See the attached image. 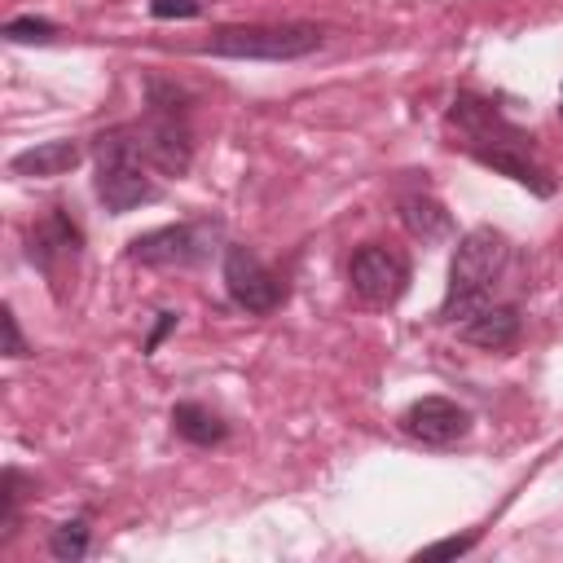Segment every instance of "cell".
Wrapping results in <instances>:
<instances>
[{
  "label": "cell",
  "mask_w": 563,
  "mask_h": 563,
  "mask_svg": "<svg viewBox=\"0 0 563 563\" xmlns=\"http://www.w3.org/2000/svg\"><path fill=\"white\" fill-rule=\"evenodd\" d=\"M449 119L462 128V136H466L462 145H466L484 167H493V172H501V176L528 185V189L541 194V198L554 194L550 172L532 158V136H528L523 128H515L493 101L471 97V92H457Z\"/></svg>",
  "instance_id": "obj_1"
},
{
  "label": "cell",
  "mask_w": 563,
  "mask_h": 563,
  "mask_svg": "<svg viewBox=\"0 0 563 563\" xmlns=\"http://www.w3.org/2000/svg\"><path fill=\"white\" fill-rule=\"evenodd\" d=\"M506 260H510V246H506V238L497 229L479 224V229L462 233V242L453 251V264H449V290H444L440 317L457 325L475 308L493 303V286L506 273Z\"/></svg>",
  "instance_id": "obj_2"
},
{
  "label": "cell",
  "mask_w": 563,
  "mask_h": 563,
  "mask_svg": "<svg viewBox=\"0 0 563 563\" xmlns=\"http://www.w3.org/2000/svg\"><path fill=\"white\" fill-rule=\"evenodd\" d=\"M92 158H97V176H92V189L97 198L106 202V211L123 216L141 202H154L158 198V185L145 176V150H141V136L136 128H110L92 141Z\"/></svg>",
  "instance_id": "obj_3"
},
{
  "label": "cell",
  "mask_w": 563,
  "mask_h": 563,
  "mask_svg": "<svg viewBox=\"0 0 563 563\" xmlns=\"http://www.w3.org/2000/svg\"><path fill=\"white\" fill-rule=\"evenodd\" d=\"M145 158L163 172V176H185L189 158H194V132H189V106L176 88L167 84H150V114L136 128Z\"/></svg>",
  "instance_id": "obj_4"
},
{
  "label": "cell",
  "mask_w": 563,
  "mask_h": 563,
  "mask_svg": "<svg viewBox=\"0 0 563 563\" xmlns=\"http://www.w3.org/2000/svg\"><path fill=\"white\" fill-rule=\"evenodd\" d=\"M321 48V31L312 22H282V26H220L211 35V53L220 57H260V62H290Z\"/></svg>",
  "instance_id": "obj_5"
},
{
  "label": "cell",
  "mask_w": 563,
  "mask_h": 563,
  "mask_svg": "<svg viewBox=\"0 0 563 563\" xmlns=\"http://www.w3.org/2000/svg\"><path fill=\"white\" fill-rule=\"evenodd\" d=\"M220 238V224L211 220H185V224H167V229H150L141 238H132L128 260L136 264H154V268H194L211 255Z\"/></svg>",
  "instance_id": "obj_6"
},
{
  "label": "cell",
  "mask_w": 563,
  "mask_h": 563,
  "mask_svg": "<svg viewBox=\"0 0 563 563\" xmlns=\"http://www.w3.org/2000/svg\"><path fill=\"white\" fill-rule=\"evenodd\" d=\"M347 282H352L356 299H365L374 308H387V303H396L409 290V260L400 251H391V246L365 242V246L352 251Z\"/></svg>",
  "instance_id": "obj_7"
},
{
  "label": "cell",
  "mask_w": 563,
  "mask_h": 563,
  "mask_svg": "<svg viewBox=\"0 0 563 563\" xmlns=\"http://www.w3.org/2000/svg\"><path fill=\"white\" fill-rule=\"evenodd\" d=\"M224 290L251 317H268L286 299V286L277 282V273L246 246H224Z\"/></svg>",
  "instance_id": "obj_8"
},
{
  "label": "cell",
  "mask_w": 563,
  "mask_h": 563,
  "mask_svg": "<svg viewBox=\"0 0 563 563\" xmlns=\"http://www.w3.org/2000/svg\"><path fill=\"white\" fill-rule=\"evenodd\" d=\"M79 251H84V233H79V224H75L62 207H53V211L31 229V242H26L31 264H35L48 282H62L66 268H75Z\"/></svg>",
  "instance_id": "obj_9"
},
{
  "label": "cell",
  "mask_w": 563,
  "mask_h": 563,
  "mask_svg": "<svg viewBox=\"0 0 563 563\" xmlns=\"http://www.w3.org/2000/svg\"><path fill=\"white\" fill-rule=\"evenodd\" d=\"M400 427H405V435H413L431 449H449L471 431V413L449 396H422L400 413Z\"/></svg>",
  "instance_id": "obj_10"
},
{
  "label": "cell",
  "mask_w": 563,
  "mask_h": 563,
  "mask_svg": "<svg viewBox=\"0 0 563 563\" xmlns=\"http://www.w3.org/2000/svg\"><path fill=\"white\" fill-rule=\"evenodd\" d=\"M457 339L475 343V347H488V352H501V347H510L519 339V308L484 303V308H475L471 317L457 321Z\"/></svg>",
  "instance_id": "obj_11"
},
{
  "label": "cell",
  "mask_w": 563,
  "mask_h": 563,
  "mask_svg": "<svg viewBox=\"0 0 563 563\" xmlns=\"http://www.w3.org/2000/svg\"><path fill=\"white\" fill-rule=\"evenodd\" d=\"M79 163V145L75 141H44V145H35V150H22V154H13V172L18 176H62V172H70Z\"/></svg>",
  "instance_id": "obj_12"
},
{
  "label": "cell",
  "mask_w": 563,
  "mask_h": 563,
  "mask_svg": "<svg viewBox=\"0 0 563 563\" xmlns=\"http://www.w3.org/2000/svg\"><path fill=\"white\" fill-rule=\"evenodd\" d=\"M172 427H176V435H185L189 444H220L224 435H229V427L220 422V413H211L207 405H198V400H180L176 409H172Z\"/></svg>",
  "instance_id": "obj_13"
},
{
  "label": "cell",
  "mask_w": 563,
  "mask_h": 563,
  "mask_svg": "<svg viewBox=\"0 0 563 563\" xmlns=\"http://www.w3.org/2000/svg\"><path fill=\"white\" fill-rule=\"evenodd\" d=\"M400 220H405V229H409L413 238H422V242H435V238L449 233V211H444L435 198H427V194L405 198V202H400Z\"/></svg>",
  "instance_id": "obj_14"
},
{
  "label": "cell",
  "mask_w": 563,
  "mask_h": 563,
  "mask_svg": "<svg viewBox=\"0 0 563 563\" xmlns=\"http://www.w3.org/2000/svg\"><path fill=\"white\" fill-rule=\"evenodd\" d=\"M48 554L62 563H75L88 554V519H66L53 537H48Z\"/></svg>",
  "instance_id": "obj_15"
},
{
  "label": "cell",
  "mask_w": 563,
  "mask_h": 563,
  "mask_svg": "<svg viewBox=\"0 0 563 563\" xmlns=\"http://www.w3.org/2000/svg\"><path fill=\"white\" fill-rule=\"evenodd\" d=\"M53 35H57V26L48 18H13V22H4V40H13V44H48Z\"/></svg>",
  "instance_id": "obj_16"
},
{
  "label": "cell",
  "mask_w": 563,
  "mask_h": 563,
  "mask_svg": "<svg viewBox=\"0 0 563 563\" xmlns=\"http://www.w3.org/2000/svg\"><path fill=\"white\" fill-rule=\"evenodd\" d=\"M466 550H475V532L431 541V545H422V550H418V559H453V554H466Z\"/></svg>",
  "instance_id": "obj_17"
},
{
  "label": "cell",
  "mask_w": 563,
  "mask_h": 563,
  "mask_svg": "<svg viewBox=\"0 0 563 563\" xmlns=\"http://www.w3.org/2000/svg\"><path fill=\"white\" fill-rule=\"evenodd\" d=\"M0 501H4V515H0V523H4V532L13 528V519H18V501H22V475L9 466L4 471V493H0Z\"/></svg>",
  "instance_id": "obj_18"
},
{
  "label": "cell",
  "mask_w": 563,
  "mask_h": 563,
  "mask_svg": "<svg viewBox=\"0 0 563 563\" xmlns=\"http://www.w3.org/2000/svg\"><path fill=\"white\" fill-rule=\"evenodd\" d=\"M150 13L154 18H198L202 0H150Z\"/></svg>",
  "instance_id": "obj_19"
},
{
  "label": "cell",
  "mask_w": 563,
  "mask_h": 563,
  "mask_svg": "<svg viewBox=\"0 0 563 563\" xmlns=\"http://www.w3.org/2000/svg\"><path fill=\"white\" fill-rule=\"evenodd\" d=\"M0 321H4V356H26L31 347H26V339H22V330H18V317H13V308H4L0 312Z\"/></svg>",
  "instance_id": "obj_20"
},
{
  "label": "cell",
  "mask_w": 563,
  "mask_h": 563,
  "mask_svg": "<svg viewBox=\"0 0 563 563\" xmlns=\"http://www.w3.org/2000/svg\"><path fill=\"white\" fill-rule=\"evenodd\" d=\"M172 325H176V312H163V321H158V325H154V334H150V339H145V352H154V347H158V343H163V334H167V330H172Z\"/></svg>",
  "instance_id": "obj_21"
}]
</instances>
